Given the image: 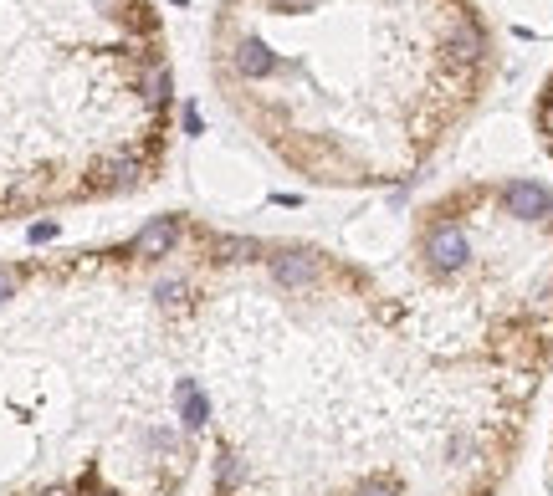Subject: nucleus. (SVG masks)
I'll list each match as a JSON object with an SVG mask.
<instances>
[{
  "label": "nucleus",
  "instance_id": "nucleus-2",
  "mask_svg": "<svg viewBox=\"0 0 553 496\" xmlns=\"http://www.w3.org/2000/svg\"><path fill=\"white\" fill-rule=\"evenodd\" d=\"M180 241H185V220L159 215V220H149V225H144V231H134L129 256H134V261H169V256L180 251Z\"/></svg>",
  "mask_w": 553,
  "mask_h": 496
},
{
  "label": "nucleus",
  "instance_id": "nucleus-4",
  "mask_svg": "<svg viewBox=\"0 0 553 496\" xmlns=\"http://www.w3.org/2000/svg\"><path fill=\"white\" fill-rule=\"evenodd\" d=\"M16 292H21V272L16 266H0V307H6Z\"/></svg>",
  "mask_w": 553,
  "mask_h": 496
},
{
  "label": "nucleus",
  "instance_id": "nucleus-5",
  "mask_svg": "<svg viewBox=\"0 0 553 496\" xmlns=\"http://www.w3.org/2000/svg\"><path fill=\"white\" fill-rule=\"evenodd\" d=\"M88 496H113V491H88Z\"/></svg>",
  "mask_w": 553,
  "mask_h": 496
},
{
  "label": "nucleus",
  "instance_id": "nucleus-3",
  "mask_svg": "<svg viewBox=\"0 0 553 496\" xmlns=\"http://www.w3.org/2000/svg\"><path fill=\"white\" fill-rule=\"evenodd\" d=\"M538 133H543V144L553 149V72L543 82V98H538Z\"/></svg>",
  "mask_w": 553,
  "mask_h": 496
},
{
  "label": "nucleus",
  "instance_id": "nucleus-1",
  "mask_svg": "<svg viewBox=\"0 0 553 496\" xmlns=\"http://www.w3.org/2000/svg\"><path fill=\"white\" fill-rule=\"evenodd\" d=\"M216 77L236 118L318 185H405L497 72L477 0H221Z\"/></svg>",
  "mask_w": 553,
  "mask_h": 496
}]
</instances>
